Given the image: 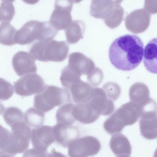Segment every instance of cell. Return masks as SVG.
<instances>
[{"label":"cell","mask_w":157,"mask_h":157,"mask_svg":"<svg viewBox=\"0 0 157 157\" xmlns=\"http://www.w3.org/2000/svg\"><path fill=\"white\" fill-rule=\"evenodd\" d=\"M46 85L41 77L35 73L24 75L17 81L14 84L16 94L23 96L38 94L44 89Z\"/></svg>","instance_id":"cell-8"},{"label":"cell","mask_w":157,"mask_h":157,"mask_svg":"<svg viewBox=\"0 0 157 157\" xmlns=\"http://www.w3.org/2000/svg\"><path fill=\"white\" fill-rule=\"evenodd\" d=\"M25 3L30 5H33L37 3L40 0H22Z\"/></svg>","instance_id":"cell-35"},{"label":"cell","mask_w":157,"mask_h":157,"mask_svg":"<svg viewBox=\"0 0 157 157\" xmlns=\"http://www.w3.org/2000/svg\"><path fill=\"white\" fill-rule=\"evenodd\" d=\"M15 29L9 22H1L0 26V43L6 45L15 44L14 36Z\"/></svg>","instance_id":"cell-26"},{"label":"cell","mask_w":157,"mask_h":157,"mask_svg":"<svg viewBox=\"0 0 157 157\" xmlns=\"http://www.w3.org/2000/svg\"><path fill=\"white\" fill-rule=\"evenodd\" d=\"M143 62L148 71L157 74V38L151 39L145 46Z\"/></svg>","instance_id":"cell-20"},{"label":"cell","mask_w":157,"mask_h":157,"mask_svg":"<svg viewBox=\"0 0 157 157\" xmlns=\"http://www.w3.org/2000/svg\"><path fill=\"white\" fill-rule=\"evenodd\" d=\"M71 101L69 91L55 86L46 85L44 90L34 97V106L44 112L56 106Z\"/></svg>","instance_id":"cell-5"},{"label":"cell","mask_w":157,"mask_h":157,"mask_svg":"<svg viewBox=\"0 0 157 157\" xmlns=\"http://www.w3.org/2000/svg\"><path fill=\"white\" fill-rule=\"evenodd\" d=\"M123 0H112L115 5L120 4Z\"/></svg>","instance_id":"cell-36"},{"label":"cell","mask_w":157,"mask_h":157,"mask_svg":"<svg viewBox=\"0 0 157 157\" xmlns=\"http://www.w3.org/2000/svg\"><path fill=\"white\" fill-rule=\"evenodd\" d=\"M151 17L150 14L145 9H140L134 10L125 17L126 28L133 33H142L149 27Z\"/></svg>","instance_id":"cell-10"},{"label":"cell","mask_w":157,"mask_h":157,"mask_svg":"<svg viewBox=\"0 0 157 157\" xmlns=\"http://www.w3.org/2000/svg\"><path fill=\"white\" fill-rule=\"evenodd\" d=\"M68 147L69 156L87 157L97 154L101 148V144L95 137L86 136L74 139Z\"/></svg>","instance_id":"cell-7"},{"label":"cell","mask_w":157,"mask_h":157,"mask_svg":"<svg viewBox=\"0 0 157 157\" xmlns=\"http://www.w3.org/2000/svg\"><path fill=\"white\" fill-rule=\"evenodd\" d=\"M86 77L88 82L92 86L96 87L99 86L102 82L103 74L101 69L95 67Z\"/></svg>","instance_id":"cell-32"},{"label":"cell","mask_w":157,"mask_h":157,"mask_svg":"<svg viewBox=\"0 0 157 157\" xmlns=\"http://www.w3.org/2000/svg\"><path fill=\"white\" fill-rule=\"evenodd\" d=\"M74 104L71 102L66 103L60 106L57 110L56 118L57 123L72 125L76 120L72 114Z\"/></svg>","instance_id":"cell-25"},{"label":"cell","mask_w":157,"mask_h":157,"mask_svg":"<svg viewBox=\"0 0 157 157\" xmlns=\"http://www.w3.org/2000/svg\"><path fill=\"white\" fill-rule=\"evenodd\" d=\"M124 13L122 7L119 5H114L109 15L104 19L105 24L111 29L117 27L122 21Z\"/></svg>","instance_id":"cell-27"},{"label":"cell","mask_w":157,"mask_h":157,"mask_svg":"<svg viewBox=\"0 0 157 157\" xmlns=\"http://www.w3.org/2000/svg\"><path fill=\"white\" fill-rule=\"evenodd\" d=\"M89 102L100 115H109L114 109L113 101L108 98L102 88L94 87L93 95Z\"/></svg>","instance_id":"cell-13"},{"label":"cell","mask_w":157,"mask_h":157,"mask_svg":"<svg viewBox=\"0 0 157 157\" xmlns=\"http://www.w3.org/2000/svg\"><path fill=\"white\" fill-rule=\"evenodd\" d=\"M108 98L113 101L117 100L121 94L120 86L115 82H109L104 85L102 88Z\"/></svg>","instance_id":"cell-31"},{"label":"cell","mask_w":157,"mask_h":157,"mask_svg":"<svg viewBox=\"0 0 157 157\" xmlns=\"http://www.w3.org/2000/svg\"><path fill=\"white\" fill-rule=\"evenodd\" d=\"M72 111L75 120L84 124H89L95 122L100 115L89 102L74 105Z\"/></svg>","instance_id":"cell-15"},{"label":"cell","mask_w":157,"mask_h":157,"mask_svg":"<svg viewBox=\"0 0 157 157\" xmlns=\"http://www.w3.org/2000/svg\"><path fill=\"white\" fill-rule=\"evenodd\" d=\"M11 132L0 126V153L10 155L22 153L28 148L31 128L23 121L11 126Z\"/></svg>","instance_id":"cell-2"},{"label":"cell","mask_w":157,"mask_h":157,"mask_svg":"<svg viewBox=\"0 0 157 157\" xmlns=\"http://www.w3.org/2000/svg\"><path fill=\"white\" fill-rule=\"evenodd\" d=\"M139 127L143 136L148 140L157 138V113H149L140 116Z\"/></svg>","instance_id":"cell-17"},{"label":"cell","mask_w":157,"mask_h":157,"mask_svg":"<svg viewBox=\"0 0 157 157\" xmlns=\"http://www.w3.org/2000/svg\"><path fill=\"white\" fill-rule=\"evenodd\" d=\"M31 139L33 148L27 150L25 155L45 156L48 148L56 141L53 134L52 126L42 125L32 129Z\"/></svg>","instance_id":"cell-6"},{"label":"cell","mask_w":157,"mask_h":157,"mask_svg":"<svg viewBox=\"0 0 157 157\" xmlns=\"http://www.w3.org/2000/svg\"><path fill=\"white\" fill-rule=\"evenodd\" d=\"M69 49L66 41L52 39L37 41L33 44L29 52L38 60L60 62L67 58Z\"/></svg>","instance_id":"cell-4"},{"label":"cell","mask_w":157,"mask_h":157,"mask_svg":"<svg viewBox=\"0 0 157 157\" xmlns=\"http://www.w3.org/2000/svg\"><path fill=\"white\" fill-rule=\"evenodd\" d=\"M49 21L40 22L30 20L25 24L14 36L15 44L25 45L36 40L42 41L53 39L58 33Z\"/></svg>","instance_id":"cell-3"},{"label":"cell","mask_w":157,"mask_h":157,"mask_svg":"<svg viewBox=\"0 0 157 157\" xmlns=\"http://www.w3.org/2000/svg\"><path fill=\"white\" fill-rule=\"evenodd\" d=\"M129 96L131 101L140 105L149 98V90L147 86L141 82H136L130 87Z\"/></svg>","instance_id":"cell-23"},{"label":"cell","mask_w":157,"mask_h":157,"mask_svg":"<svg viewBox=\"0 0 157 157\" xmlns=\"http://www.w3.org/2000/svg\"><path fill=\"white\" fill-rule=\"evenodd\" d=\"M68 64L78 70L82 75L86 76L96 67L91 59L79 52H73L70 55Z\"/></svg>","instance_id":"cell-18"},{"label":"cell","mask_w":157,"mask_h":157,"mask_svg":"<svg viewBox=\"0 0 157 157\" xmlns=\"http://www.w3.org/2000/svg\"><path fill=\"white\" fill-rule=\"evenodd\" d=\"M93 88L88 82L81 79L72 84L68 90L73 101L77 104L89 102L92 97Z\"/></svg>","instance_id":"cell-16"},{"label":"cell","mask_w":157,"mask_h":157,"mask_svg":"<svg viewBox=\"0 0 157 157\" xmlns=\"http://www.w3.org/2000/svg\"><path fill=\"white\" fill-rule=\"evenodd\" d=\"M73 2L71 0H56L50 23L58 31L65 29L72 21L71 15Z\"/></svg>","instance_id":"cell-9"},{"label":"cell","mask_w":157,"mask_h":157,"mask_svg":"<svg viewBox=\"0 0 157 157\" xmlns=\"http://www.w3.org/2000/svg\"><path fill=\"white\" fill-rule=\"evenodd\" d=\"M109 147L117 157H129L132 152V147L127 137L120 133H115L111 137Z\"/></svg>","instance_id":"cell-19"},{"label":"cell","mask_w":157,"mask_h":157,"mask_svg":"<svg viewBox=\"0 0 157 157\" xmlns=\"http://www.w3.org/2000/svg\"><path fill=\"white\" fill-rule=\"evenodd\" d=\"M115 5L112 0H92L90 14L95 18L104 19L109 15Z\"/></svg>","instance_id":"cell-21"},{"label":"cell","mask_w":157,"mask_h":157,"mask_svg":"<svg viewBox=\"0 0 157 157\" xmlns=\"http://www.w3.org/2000/svg\"><path fill=\"white\" fill-rule=\"evenodd\" d=\"M52 131L55 141L65 148L80 135L79 130L75 126L61 123H57L52 126Z\"/></svg>","instance_id":"cell-14"},{"label":"cell","mask_w":157,"mask_h":157,"mask_svg":"<svg viewBox=\"0 0 157 157\" xmlns=\"http://www.w3.org/2000/svg\"><path fill=\"white\" fill-rule=\"evenodd\" d=\"M154 156V157H157V148L156 149L155 152Z\"/></svg>","instance_id":"cell-39"},{"label":"cell","mask_w":157,"mask_h":157,"mask_svg":"<svg viewBox=\"0 0 157 157\" xmlns=\"http://www.w3.org/2000/svg\"><path fill=\"white\" fill-rule=\"evenodd\" d=\"M34 58L30 53L26 52L21 51L16 53L13 57L12 64L16 74L21 76L36 73L37 69Z\"/></svg>","instance_id":"cell-11"},{"label":"cell","mask_w":157,"mask_h":157,"mask_svg":"<svg viewBox=\"0 0 157 157\" xmlns=\"http://www.w3.org/2000/svg\"><path fill=\"white\" fill-rule=\"evenodd\" d=\"M15 0H1L2 2H14Z\"/></svg>","instance_id":"cell-38"},{"label":"cell","mask_w":157,"mask_h":157,"mask_svg":"<svg viewBox=\"0 0 157 157\" xmlns=\"http://www.w3.org/2000/svg\"><path fill=\"white\" fill-rule=\"evenodd\" d=\"M36 108H30L24 114V121L29 125L37 128L43 125L44 120V113Z\"/></svg>","instance_id":"cell-24"},{"label":"cell","mask_w":157,"mask_h":157,"mask_svg":"<svg viewBox=\"0 0 157 157\" xmlns=\"http://www.w3.org/2000/svg\"><path fill=\"white\" fill-rule=\"evenodd\" d=\"M15 14L14 6L11 2H2L0 6V20L1 22H10Z\"/></svg>","instance_id":"cell-29"},{"label":"cell","mask_w":157,"mask_h":157,"mask_svg":"<svg viewBox=\"0 0 157 157\" xmlns=\"http://www.w3.org/2000/svg\"><path fill=\"white\" fill-rule=\"evenodd\" d=\"M140 113L139 105L130 101L121 105L113 115L125 127L135 123L140 117Z\"/></svg>","instance_id":"cell-12"},{"label":"cell","mask_w":157,"mask_h":157,"mask_svg":"<svg viewBox=\"0 0 157 157\" xmlns=\"http://www.w3.org/2000/svg\"><path fill=\"white\" fill-rule=\"evenodd\" d=\"M144 44L140 38L133 35L126 34L115 40L110 46L109 57L116 68L130 71L136 68L141 62Z\"/></svg>","instance_id":"cell-1"},{"label":"cell","mask_w":157,"mask_h":157,"mask_svg":"<svg viewBox=\"0 0 157 157\" xmlns=\"http://www.w3.org/2000/svg\"><path fill=\"white\" fill-rule=\"evenodd\" d=\"M3 118L6 123L10 126L24 120V115L22 111L15 107H10L5 110Z\"/></svg>","instance_id":"cell-28"},{"label":"cell","mask_w":157,"mask_h":157,"mask_svg":"<svg viewBox=\"0 0 157 157\" xmlns=\"http://www.w3.org/2000/svg\"><path fill=\"white\" fill-rule=\"evenodd\" d=\"M13 93V85L3 79L0 78V99L2 101L10 98Z\"/></svg>","instance_id":"cell-33"},{"label":"cell","mask_w":157,"mask_h":157,"mask_svg":"<svg viewBox=\"0 0 157 157\" xmlns=\"http://www.w3.org/2000/svg\"><path fill=\"white\" fill-rule=\"evenodd\" d=\"M144 9L148 13H157V0H144Z\"/></svg>","instance_id":"cell-34"},{"label":"cell","mask_w":157,"mask_h":157,"mask_svg":"<svg viewBox=\"0 0 157 157\" xmlns=\"http://www.w3.org/2000/svg\"><path fill=\"white\" fill-rule=\"evenodd\" d=\"M85 29V25L81 20L72 21L65 29L67 42L70 44L76 43L82 37Z\"/></svg>","instance_id":"cell-22"},{"label":"cell","mask_w":157,"mask_h":157,"mask_svg":"<svg viewBox=\"0 0 157 157\" xmlns=\"http://www.w3.org/2000/svg\"><path fill=\"white\" fill-rule=\"evenodd\" d=\"M103 127L105 131L110 135L121 132L124 127L113 114L105 121Z\"/></svg>","instance_id":"cell-30"},{"label":"cell","mask_w":157,"mask_h":157,"mask_svg":"<svg viewBox=\"0 0 157 157\" xmlns=\"http://www.w3.org/2000/svg\"><path fill=\"white\" fill-rule=\"evenodd\" d=\"M73 3H77L81 2L82 0H71Z\"/></svg>","instance_id":"cell-37"}]
</instances>
